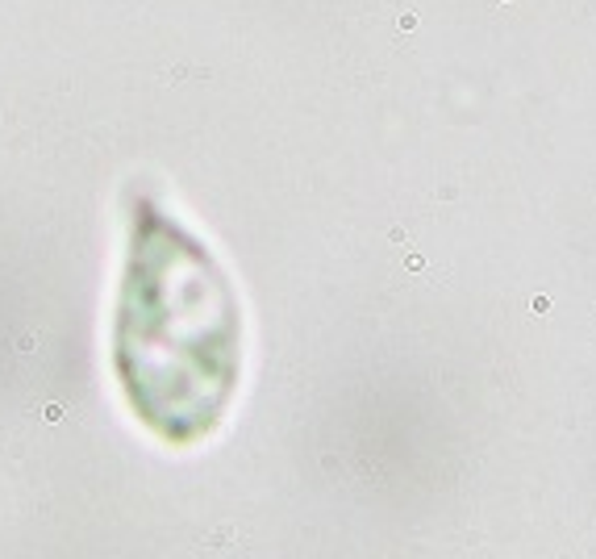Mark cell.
I'll use <instances>...</instances> for the list:
<instances>
[{
  "label": "cell",
  "instance_id": "6da1fadb",
  "mask_svg": "<svg viewBox=\"0 0 596 559\" xmlns=\"http://www.w3.org/2000/svg\"><path fill=\"white\" fill-rule=\"evenodd\" d=\"M113 367L150 434L192 447L221 426L242 376V313L225 272L159 205H134Z\"/></svg>",
  "mask_w": 596,
  "mask_h": 559
}]
</instances>
